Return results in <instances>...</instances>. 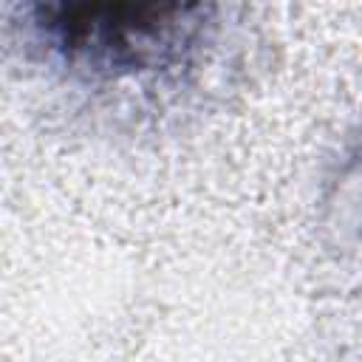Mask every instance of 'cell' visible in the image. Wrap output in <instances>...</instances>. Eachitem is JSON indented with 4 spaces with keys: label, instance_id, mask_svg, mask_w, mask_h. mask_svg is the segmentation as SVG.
Wrapping results in <instances>:
<instances>
[{
    "label": "cell",
    "instance_id": "6da1fadb",
    "mask_svg": "<svg viewBox=\"0 0 362 362\" xmlns=\"http://www.w3.org/2000/svg\"><path fill=\"white\" fill-rule=\"evenodd\" d=\"M40 28L68 57L93 68H144L189 34L184 6H40Z\"/></svg>",
    "mask_w": 362,
    "mask_h": 362
}]
</instances>
